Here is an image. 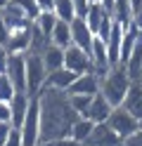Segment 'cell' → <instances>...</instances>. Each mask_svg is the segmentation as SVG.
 Segmentation results:
<instances>
[{
	"mask_svg": "<svg viewBox=\"0 0 142 146\" xmlns=\"http://www.w3.org/2000/svg\"><path fill=\"white\" fill-rule=\"evenodd\" d=\"M109 17H111V12H109L102 3H92V5H90V10H88V14H85L83 19L88 21V26L92 29V33L97 35V33H100V29H102V24L107 21Z\"/></svg>",
	"mask_w": 142,
	"mask_h": 146,
	"instance_id": "cell-18",
	"label": "cell"
},
{
	"mask_svg": "<svg viewBox=\"0 0 142 146\" xmlns=\"http://www.w3.org/2000/svg\"><path fill=\"white\" fill-rule=\"evenodd\" d=\"M0 14H3L5 26H7L9 31H14V29H26V26H31V24H33V19H31V17H28V14H26L17 3L5 5L3 10H0Z\"/></svg>",
	"mask_w": 142,
	"mask_h": 146,
	"instance_id": "cell-10",
	"label": "cell"
},
{
	"mask_svg": "<svg viewBox=\"0 0 142 146\" xmlns=\"http://www.w3.org/2000/svg\"><path fill=\"white\" fill-rule=\"evenodd\" d=\"M121 146H142V127H140L137 132H133L130 137L121 139Z\"/></svg>",
	"mask_w": 142,
	"mask_h": 146,
	"instance_id": "cell-30",
	"label": "cell"
},
{
	"mask_svg": "<svg viewBox=\"0 0 142 146\" xmlns=\"http://www.w3.org/2000/svg\"><path fill=\"white\" fill-rule=\"evenodd\" d=\"M90 59H92V71L100 76V80L107 76V73L114 68L111 61H109V52H107V42L102 38L95 35V42H92V50H90Z\"/></svg>",
	"mask_w": 142,
	"mask_h": 146,
	"instance_id": "cell-9",
	"label": "cell"
},
{
	"mask_svg": "<svg viewBox=\"0 0 142 146\" xmlns=\"http://www.w3.org/2000/svg\"><path fill=\"white\" fill-rule=\"evenodd\" d=\"M9 3H12V0H0V10H3L5 5H9Z\"/></svg>",
	"mask_w": 142,
	"mask_h": 146,
	"instance_id": "cell-39",
	"label": "cell"
},
{
	"mask_svg": "<svg viewBox=\"0 0 142 146\" xmlns=\"http://www.w3.org/2000/svg\"><path fill=\"white\" fill-rule=\"evenodd\" d=\"M50 42H55V45H59V47H69V45H73V35H71V24L69 21H57V26H55V31H52V38H50Z\"/></svg>",
	"mask_w": 142,
	"mask_h": 146,
	"instance_id": "cell-21",
	"label": "cell"
},
{
	"mask_svg": "<svg viewBox=\"0 0 142 146\" xmlns=\"http://www.w3.org/2000/svg\"><path fill=\"white\" fill-rule=\"evenodd\" d=\"M130 83H133V78H130V73L126 68V64H118V66H114L107 76L100 80V92L111 102L114 108H116V106H123V102H126Z\"/></svg>",
	"mask_w": 142,
	"mask_h": 146,
	"instance_id": "cell-2",
	"label": "cell"
},
{
	"mask_svg": "<svg viewBox=\"0 0 142 146\" xmlns=\"http://www.w3.org/2000/svg\"><path fill=\"white\" fill-rule=\"evenodd\" d=\"M55 14L59 17L62 21H69V24L76 19V17H78L73 0H57V3H55Z\"/></svg>",
	"mask_w": 142,
	"mask_h": 146,
	"instance_id": "cell-25",
	"label": "cell"
},
{
	"mask_svg": "<svg viewBox=\"0 0 142 146\" xmlns=\"http://www.w3.org/2000/svg\"><path fill=\"white\" fill-rule=\"evenodd\" d=\"M83 146H88V144H83Z\"/></svg>",
	"mask_w": 142,
	"mask_h": 146,
	"instance_id": "cell-41",
	"label": "cell"
},
{
	"mask_svg": "<svg viewBox=\"0 0 142 146\" xmlns=\"http://www.w3.org/2000/svg\"><path fill=\"white\" fill-rule=\"evenodd\" d=\"M71 35H73V45H78L81 50H85V52L92 50L95 33H92V29L88 26V21H85L83 17H76L71 21Z\"/></svg>",
	"mask_w": 142,
	"mask_h": 146,
	"instance_id": "cell-11",
	"label": "cell"
},
{
	"mask_svg": "<svg viewBox=\"0 0 142 146\" xmlns=\"http://www.w3.org/2000/svg\"><path fill=\"white\" fill-rule=\"evenodd\" d=\"M57 21H59V17L55 14V10H47V12H40L38 14V19H36V26L40 29L47 38H52V31H55V26Z\"/></svg>",
	"mask_w": 142,
	"mask_h": 146,
	"instance_id": "cell-24",
	"label": "cell"
},
{
	"mask_svg": "<svg viewBox=\"0 0 142 146\" xmlns=\"http://www.w3.org/2000/svg\"><path fill=\"white\" fill-rule=\"evenodd\" d=\"M114 130H116V134L121 137V139H126V137H130L133 132H137L140 127H142V120L137 115H133L126 106H116L111 111V115H109V120H107Z\"/></svg>",
	"mask_w": 142,
	"mask_h": 146,
	"instance_id": "cell-5",
	"label": "cell"
},
{
	"mask_svg": "<svg viewBox=\"0 0 142 146\" xmlns=\"http://www.w3.org/2000/svg\"><path fill=\"white\" fill-rule=\"evenodd\" d=\"M7 35H9V29L5 26V19L0 14V42H7Z\"/></svg>",
	"mask_w": 142,
	"mask_h": 146,
	"instance_id": "cell-38",
	"label": "cell"
},
{
	"mask_svg": "<svg viewBox=\"0 0 142 146\" xmlns=\"http://www.w3.org/2000/svg\"><path fill=\"white\" fill-rule=\"evenodd\" d=\"M38 7H40V12H47V10H55V3L57 0H36Z\"/></svg>",
	"mask_w": 142,
	"mask_h": 146,
	"instance_id": "cell-37",
	"label": "cell"
},
{
	"mask_svg": "<svg viewBox=\"0 0 142 146\" xmlns=\"http://www.w3.org/2000/svg\"><path fill=\"white\" fill-rule=\"evenodd\" d=\"M92 130H95V120H90V118H83V115H81L78 120H76L73 130H71V139L85 144V139L92 134Z\"/></svg>",
	"mask_w": 142,
	"mask_h": 146,
	"instance_id": "cell-23",
	"label": "cell"
},
{
	"mask_svg": "<svg viewBox=\"0 0 142 146\" xmlns=\"http://www.w3.org/2000/svg\"><path fill=\"white\" fill-rule=\"evenodd\" d=\"M76 73L73 71H69L66 66H62V68H57V71H52V73H47V83H45V87H55V90H64V92H69V87L76 83Z\"/></svg>",
	"mask_w": 142,
	"mask_h": 146,
	"instance_id": "cell-16",
	"label": "cell"
},
{
	"mask_svg": "<svg viewBox=\"0 0 142 146\" xmlns=\"http://www.w3.org/2000/svg\"><path fill=\"white\" fill-rule=\"evenodd\" d=\"M123 106H126L133 115H137L140 120H142V80H140V78H133V83H130V90H128V94H126Z\"/></svg>",
	"mask_w": 142,
	"mask_h": 146,
	"instance_id": "cell-17",
	"label": "cell"
},
{
	"mask_svg": "<svg viewBox=\"0 0 142 146\" xmlns=\"http://www.w3.org/2000/svg\"><path fill=\"white\" fill-rule=\"evenodd\" d=\"M73 5H76V12H78V17H85L92 3H90V0H73Z\"/></svg>",
	"mask_w": 142,
	"mask_h": 146,
	"instance_id": "cell-35",
	"label": "cell"
},
{
	"mask_svg": "<svg viewBox=\"0 0 142 146\" xmlns=\"http://www.w3.org/2000/svg\"><path fill=\"white\" fill-rule=\"evenodd\" d=\"M133 24H135L137 29H142V3L133 10Z\"/></svg>",
	"mask_w": 142,
	"mask_h": 146,
	"instance_id": "cell-36",
	"label": "cell"
},
{
	"mask_svg": "<svg viewBox=\"0 0 142 146\" xmlns=\"http://www.w3.org/2000/svg\"><path fill=\"white\" fill-rule=\"evenodd\" d=\"M126 68L130 73V78H140L142 76V29L137 33V40H135V47H133V54L126 64Z\"/></svg>",
	"mask_w": 142,
	"mask_h": 146,
	"instance_id": "cell-20",
	"label": "cell"
},
{
	"mask_svg": "<svg viewBox=\"0 0 142 146\" xmlns=\"http://www.w3.org/2000/svg\"><path fill=\"white\" fill-rule=\"evenodd\" d=\"M71 104L83 118H88L90 113V104H92V94H71Z\"/></svg>",
	"mask_w": 142,
	"mask_h": 146,
	"instance_id": "cell-27",
	"label": "cell"
},
{
	"mask_svg": "<svg viewBox=\"0 0 142 146\" xmlns=\"http://www.w3.org/2000/svg\"><path fill=\"white\" fill-rule=\"evenodd\" d=\"M7 76L9 80L14 83V87L19 92H26V54H14L9 52V59H7ZM28 94V92H26Z\"/></svg>",
	"mask_w": 142,
	"mask_h": 146,
	"instance_id": "cell-7",
	"label": "cell"
},
{
	"mask_svg": "<svg viewBox=\"0 0 142 146\" xmlns=\"http://www.w3.org/2000/svg\"><path fill=\"white\" fill-rule=\"evenodd\" d=\"M64 66L73 71L76 76H81V73H88L92 71V59H90V52L81 50L78 45H69L64 52Z\"/></svg>",
	"mask_w": 142,
	"mask_h": 146,
	"instance_id": "cell-6",
	"label": "cell"
},
{
	"mask_svg": "<svg viewBox=\"0 0 142 146\" xmlns=\"http://www.w3.org/2000/svg\"><path fill=\"white\" fill-rule=\"evenodd\" d=\"M45 83H47V68L43 57L36 52H28L26 54V92L31 97H38Z\"/></svg>",
	"mask_w": 142,
	"mask_h": 146,
	"instance_id": "cell-3",
	"label": "cell"
},
{
	"mask_svg": "<svg viewBox=\"0 0 142 146\" xmlns=\"http://www.w3.org/2000/svg\"><path fill=\"white\" fill-rule=\"evenodd\" d=\"M0 76H3V73H0Z\"/></svg>",
	"mask_w": 142,
	"mask_h": 146,
	"instance_id": "cell-43",
	"label": "cell"
},
{
	"mask_svg": "<svg viewBox=\"0 0 142 146\" xmlns=\"http://www.w3.org/2000/svg\"><path fill=\"white\" fill-rule=\"evenodd\" d=\"M12 123H7V120H0V146H5V141H7V137L12 134Z\"/></svg>",
	"mask_w": 142,
	"mask_h": 146,
	"instance_id": "cell-31",
	"label": "cell"
},
{
	"mask_svg": "<svg viewBox=\"0 0 142 146\" xmlns=\"http://www.w3.org/2000/svg\"><path fill=\"white\" fill-rule=\"evenodd\" d=\"M5 146H24V139H22V132L19 130H12V134L7 137Z\"/></svg>",
	"mask_w": 142,
	"mask_h": 146,
	"instance_id": "cell-32",
	"label": "cell"
},
{
	"mask_svg": "<svg viewBox=\"0 0 142 146\" xmlns=\"http://www.w3.org/2000/svg\"><path fill=\"white\" fill-rule=\"evenodd\" d=\"M88 146H121V137L109 123H95L92 134L85 139Z\"/></svg>",
	"mask_w": 142,
	"mask_h": 146,
	"instance_id": "cell-8",
	"label": "cell"
},
{
	"mask_svg": "<svg viewBox=\"0 0 142 146\" xmlns=\"http://www.w3.org/2000/svg\"><path fill=\"white\" fill-rule=\"evenodd\" d=\"M19 132H22L24 146H38L40 144V102H38V97H31V106H28L26 120H24Z\"/></svg>",
	"mask_w": 142,
	"mask_h": 146,
	"instance_id": "cell-4",
	"label": "cell"
},
{
	"mask_svg": "<svg viewBox=\"0 0 142 146\" xmlns=\"http://www.w3.org/2000/svg\"><path fill=\"white\" fill-rule=\"evenodd\" d=\"M111 111H114L111 102H109V99L104 97L102 92H97V94L92 97V104H90V113H88V118H90V120H95V123H107L109 115H111Z\"/></svg>",
	"mask_w": 142,
	"mask_h": 146,
	"instance_id": "cell-15",
	"label": "cell"
},
{
	"mask_svg": "<svg viewBox=\"0 0 142 146\" xmlns=\"http://www.w3.org/2000/svg\"><path fill=\"white\" fill-rule=\"evenodd\" d=\"M17 92L19 90L14 87L12 80H9V76L3 73V76H0V102H12V99L17 97Z\"/></svg>",
	"mask_w": 142,
	"mask_h": 146,
	"instance_id": "cell-26",
	"label": "cell"
},
{
	"mask_svg": "<svg viewBox=\"0 0 142 146\" xmlns=\"http://www.w3.org/2000/svg\"><path fill=\"white\" fill-rule=\"evenodd\" d=\"M140 80H142V76H140Z\"/></svg>",
	"mask_w": 142,
	"mask_h": 146,
	"instance_id": "cell-42",
	"label": "cell"
},
{
	"mask_svg": "<svg viewBox=\"0 0 142 146\" xmlns=\"http://www.w3.org/2000/svg\"><path fill=\"white\" fill-rule=\"evenodd\" d=\"M40 102V141L71 137V130L81 113L71 104V94L64 90L43 87L38 94Z\"/></svg>",
	"mask_w": 142,
	"mask_h": 146,
	"instance_id": "cell-1",
	"label": "cell"
},
{
	"mask_svg": "<svg viewBox=\"0 0 142 146\" xmlns=\"http://www.w3.org/2000/svg\"><path fill=\"white\" fill-rule=\"evenodd\" d=\"M100 92V76L95 71H88V73H81L76 78V83L69 87V94H97Z\"/></svg>",
	"mask_w": 142,
	"mask_h": 146,
	"instance_id": "cell-13",
	"label": "cell"
},
{
	"mask_svg": "<svg viewBox=\"0 0 142 146\" xmlns=\"http://www.w3.org/2000/svg\"><path fill=\"white\" fill-rule=\"evenodd\" d=\"M114 19L118 24H123L126 29L133 26V0H116V5H114Z\"/></svg>",
	"mask_w": 142,
	"mask_h": 146,
	"instance_id": "cell-22",
	"label": "cell"
},
{
	"mask_svg": "<svg viewBox=\"0 0 142 146\" xmlns=\"http://www.w3.org/2000/svg\"><path fill=\"white\" fill-rule=\"evenodd\" d=\"M7 59H9V50L5 47V42H0V73L7 71Z\"/></svg>",
	"mask_w": 142,
	"mask_h": 146,
	"instance_id": "cell-33",
	"label": "cell"
},
{
	"mask_svg": "<svg viewBox=\"0 0 142 146\" xmlns=\"http://www.w3.org/2000/svg\"><path fill=\"white\" fill-rule=\"evenodd\" d=\"M12 3H17V5L22 7V10H24L28 17H31V19H33V21L38 19V14H40V7H38L36 0H12Z\"/></svg>",
	"mask_w": 142,
	"mask_h": 146,
	"instance_id": "cell-28",
	"label": "cell"
},
{
	"mask_svg": "<svg viewBox=\"0 0 142 146\" xmlns=\"http://www.w3.org/2000/svg\"><path fill=\"white\" fill-rule=\"evenodd\" d=\"M38 146H83L81 141L71 139V137H64V139H52V141H40Z\"/></svg>",
	"mask_w": 142,
	"mask_h": 146,
	"instance_id": "cell-29",
	"label": "cell"
},
{
	"mask_svg": "<svg viewBox=\"0 0 142 146\" xmlns=\"http://www.w3.org/2000/svg\"><path fill=\"white\" fill-rule=\"evenodd\" d=\"M31 26H33V24H31ZM31 26L9 31L5 47H7L9 52H14V54H28V50H31Z\"/></svg>",
	"mask_w": 142,
	"mask_h": 146,
	"instance_id": "cell-12",
	"label": "cell"
},
{
	"mask_svg": "<svg viewBox=\"0 0 142 146\" xmlns=\"http://www.w3.org/2000/svg\"><path fill=\"white\" fill-rule=\"evenodd\" d=\"M9 106H12V127L14 130H22V125L26 120V113H28V106H31V94L26 92H17V97L9 102Z\"/></svg>",
	"mask_w": 142,
	"mask_h": 146,
	"instance_id": "cell-14",
	"label": "cell"
},
{
	"mask_svg": "<svg viewBox=\"0 0 142 146\" xmlns=\"http://www.w3.org/2000/svg\"><path fill=\"white\" fill-rule=\"evenodd\" d=\"M0 120H12V106L9 102H0Z\"/></svg>",
	"mask_w": 142,
	"mask_h": 146,
	"instance_id": "cell-34",
	"label": "cell"
},
{
	"mask_svg": "<svg viewBox=\"0 0 142 146\" xmlns=\"http://www.w3.org/2000/svg\"><path fill=\"white\" fill-rule=\"evenodd\" d=\"M64 47H59V45H55V42H47V47L43 50V61H45V68H47V73H52V71H57V68H62L64 66Z\"/></svg>",
	"mask_w": 142,
	"mask_h": 146,
	"instance_id": "cell-19",
	"label": "cell"
},
{
	"mask_svg": "<svg viewBox=\"0 0 142 146\" xmlns=\"http://www.w3.org/2000/svg\"><path fill=\"white\" fill-rule=\"evenodd\" d=\"M90 3H102V0H90Z\"/></svg>",
	"mask_w": 142,
	"mask_h": 146,
	"instance_id": "cell-40",
	"label": "cell"
}]
</instances>
